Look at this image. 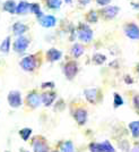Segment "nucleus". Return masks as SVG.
<instances>
[{"mask_svg":"<svg viewBox=\"0 0 139 152\" xmlns=\"http://www.w3.org/2000/svg\"><path fill=\"white\" fill-rule=\"evenodd\" d=\"M90 1H92V0H78L79 5H82V6H87Z\"/></svg>","mask_w":139,"mask_h":152,"instance_id":"33","label":"nucleus"},{"mask_svg":"<svg viewBox=\"0 0 139 152\" xmlns=\"http://www.w3.org/2000/svg\"><path fill=\"white\" fill-rule=\"evenodd\" d=\"M120 12V8L117 6H104L101 9V16L104 19H113Z\"/></svg>","mask_w":139,"mask_h":152,"instance_id":"2","label":"nucleus"},{"mask_svg":"<svg viewBox=\"0 0 139 152\" xmlns=\"http://www.w3.org/2000/svg\"><path fill=\"white\" fill-rule=\"evenodd\" d=\"M26 31H27V26H26L25 24H23V23H20V22H17V23H15L13 25L14 34L17 35V37L23 35Z\"/></svg>","mask_w":139,"mask_h":152,"instance_id":"15","label":"nucleus"},{"mask_svg":"<svg viewBox=\"0 0 139 152\" xmlns=\"http://www.w3.org/2000/svg\"><path fill=\"white\" fill-rule=\"evenodd\" d=\"M89 150H90V152H103L100 143H92V144H89Z\"/></svg>","mask_w":139,"mask_h":152,"instance_id":"29","label":"nucleus"},{"mask_svg":"<svg viewBox=\"0 0 139 152\" xmlns=\"http://www.w3.org/2000/svg\"><path fill=\"white\" fill-rule=\"evenodd\" d=\"M38 23L43 27H46V28H50V27H53V26L57 24V18L52 15H46V16H42L41 18H38Z\"/></svg>","mask_w":139,"mask_h":152,"instance_id":"8","label":"nucleus"},{"mask_svg":"<svg viewBox=\"0 0 139 152\" xmlns=\"http://www.w3.org/2000/svg\"><path fill=\"white\" fill-rule=\"evenodd\" d=\"M8 102L10 104V107L17 108L22 104V96L18 91H12L8 94Z\"/></svg>","mask_w":139,"mask_h":152,"instance_id":"7","label":"nucleus"},{"mask_svg":"<svg viewBox=\"0 0 139 152\" xmlns=\"http://www.w3.org/2000/svg\"><path fill=\"white\" fill-rule=\"evenodd\" d=\"M62 57V52L56 48H51L46 52V58L49 61H57Z\"/></svg>","mask_w":139,"mask_h":152,"instance_id":"13","label":"nucleus"},{"mask_svg":"<svg viewBox=\"0 0 139 152\" xmlns=\"http://www.w3.org/2000/svg\"><path fill=\"white\" fill-rule=\"evenodd\" d=\"M125 33L131 40H139V26L135 23H127L125 25Z\"/></svg>","mask_w":139,"mask_h":152,"instance_id":"3","label":"nucleus"},{"mask_svg":"<svg viewBox=\"0 0 139 152\" xmlns=\"http://www.w3.org/2000/svg\"><path fill=\"white\" fill-rule=\"evenodd\" d=\"M71 1H72V0H64L66 4H71Z\"/></svg>","mask_w":139,"mask_h":152,"instance_id":"37","label":"nucleus"},{"mask_svg":"<svg viewBox=\"0 0 139 152\" xmlns=\"http://www.w3.org/2000/svg\"><path fill=\"white\" fill-rule=\"evenodd\" d=\"M53 152H58V151H53Z\"/></svg>","mask_w":139,"mask_h":152,"instance_id":"39","label":"nucleus"},{"mask_svg":"<svg viewBox=\"0 0 139 152\" xmlns=\"http://www.w3.org/2000/svg\"><path fill=\"white\" fill-rule=\"evenodd\" d=\"M114 107H120L123 104V100H122V98H121V95L119 93H114Z\"/></svg>","mask_w":139,"mask_h":152,"instance_id":"28","label":"nucleus"},{"mask_svg":"<svg viewBox=\"0 0 139 152\" xmlns=\"http://www.w3.org/2000/svg\"><path fill=\"white\" fill-rule=\"evenodd\" d=\"M84 52H85V48L80 43H75L71 48V55L75 58H79L84 55Z\"/></svg>","mask_w":139,"mask_h":152,"instance_id":"17","label":"nucleus"},{"mask_svg":"<svg viewBox=\"0 0 139 152\" xmlns=\"http://www.w3.org/2000/svg\"><path fill=\"white\" fill-rule=\"evenodd\" d=\"M93 30L89 27L87 24L85 23H80L78 27H77V37L78 39L82 41V42H85V43H88L93 40Z\"/></svg>","mask_w":139,"mask_h":152,"instance_id":"1","label":"nucleus"},{"mask_svg":"<svg viewBox=\"0 0 139 152\" xmlns=\"http://www.w3.org/2000/svg\"><path fill=\"white\" fill-rule=\"evenodd\" d=\"M93 61L96 65H103L106 61V57L103 53H95L94 56H93Z\"/></svg>","mask_w":139,"mask_h":152,"instance_id":"22","label":"nucleus"},{"mask_svg":"<svg viewBox=\"0 0 139 152\" xmlns=\"http://www.w3.org/2000/svg\"><path fill=\"white\" fill-rule=\"evenodd\" d=\"M74 118L76 119V121L79 125H84L87 121V111L83 108H78L74 113Z\"/></svg>","mask_w":139,"mask_h":152,"instance_id":"9","label":"nucleus"},{"mask_svg":"<svg viewBox=\"0 0 139 152\" xmlns=\"http://www.w3.org/2000/svg\"><path fill=\"white\" fill-rule=\"evenodd\" d=\"M63 73L68 80H72L78 73V65L76 61H68L66 64L63 67Z\"/></svg>","mask_w":139,"mask_h":152,"instance_id":"4","label":"nucleus"},{"mask_svg":"<svg viewBox=\"0 0 139 152\" xmlns=\"http://www.w3.org/2000/svg\"><path fill=\"white\" fill-rule=\"evenodd\" d=\"M9 49H10V37H7L2 43L0 45V51L4 52V53H8L9 52Z\"/></svg>","mask_w":139,"mask_h":152,"instance_id":"20","label":"nucleus"},{"mask_svg":"<svg viewBox=\"0 0 139 152\" xmlns=\"http://www.w3.org/2000/svg\"><path fill=\"white\" fill-rule=\"evenodd\" d=\"M62 0H46V5L51 9H59Z\"/></svg>","mask_w":139,"mask_h":152,"instance_id":"26","label":"nucleus"},{"mask_svg":"<svg viewBox=\"0 0 139 152\" xmlns=\"http://www.w3.org/2000/svg\"><path fill=\"white\" fill-rule=\"evenodd\" d=\"M54 100H56V93L54 92H44L41 95V102L46 107L51 106Z\"/></svg>","mask_w":139,"mask_h":152,"instance_id":"12","label":"nucleus"},{"mask_svg":"<svg viewBox=\"0 0 139 152\" xmlns=\"http://www.w3.org/2000/svg\"><path fill=\"white\" fill-rule=\"evenodd\" d=\"M97 19H98V14H97V12H95V10H90L86 15V20L88 23H96Z\"/></svg>","mask_w":139,"mask_h":152,"instance_id":"23","label":"nucleus"},{"mask_svg":"<svg viewBox=\"0 0 139 152\" xmlns=\"http://www.w3.org/2000/svg\"><path fill=\"white\" fill-rule=\"evenodd\" d=\"M31 134H32L31 128H23V129L19 131V135H20V137L24 140V141H27L28 137L31 136Z\"/></svg>","mask_w":139,"mask_h":152,"instance_id":"27","label":"nucleus"},{"mask_svg":"<svg viewBox=\"0 0 139 152\" xmlns=\"http://www.w3.org/2000/svg\"><path fill=\"white\" fill-rule=\"evenodd\" d=\"M112 0H96V2H97V5H100V6H108L109 4L111 2Z\"/></svg>","mask_w":139,"mask_h":152,"instance_id":"30","label":"nucleus"},{"mask_svg":"<svg viewBox=\"0 0 139 152\" xmlns=\"http://www.w3.org/2000/svg\"><path fill=\"white\" fill-rule=\"evenodd\" d=\"M125 81H126L128 84H131V83H132V80H131V77L129 75H127L126 77H125Z\"/></svg>","mask_w":139,"mask_h":152,"instance_id":"35","label":"nucleus"},{"mask_svg":"<svg viewBox=\"0 0 139 152\" xmlns=\"http://www.w3.org/2000/svg\"><path fill=\"white\" fill-rule=\"evenodd\" d=\"M20 67L26 72H33L36 68V58L35 56H27L20 61Z\"/></svg>","mask_w":139,"mask_h":152,"instance_id":"5","label":"nucleus"},{"mask_svg":"<svg viewBox=\"0 0 139 152\" xmlns=\"http://www.w3.org/2000/svg\"><path fill=\"white\" fill-rule=\"evenodd\" d=\"M28 12H30V2H27V1L23 0L16 6V14H18V15H24Z\"/></svg>","mask_w":139,"mask_h":152,"instance_id":"16","label":"nucleus"},{"mask_svg":"<svg viewBox=\"0 0 139 152\" xmlns=\"http://www.w3.org/2000/svg\"><path fill=\"white\" fill-rule=\"evenodd\" d=\"M129 128H130V131H131V134H132L133 137H139V121H138L130 123Z\"/></svg>","mask_w":139,"mask_h":152,"instance_id":"21","label":"nucleus"},{"mask_svg":"<svg viewBox=\"0 0 139 152\" xmlns=\"http://www.w3.org/2000/svg\"><path fill=\"white\" fill-rule=\"evenodd\" d=\"M42 88H54V83L53 82H49V83H43L42 84Z\"/></svg>","mask_w":139,"mask_h":152,"instance_id":"32","label":"nucleus"},{"mask_svg":"<svg viewBox=\"0 0 139 152\" xmlns=\"http://www.w3.org/2000/svg\"><path fill=\"white\" fill-rule=\"evenodd\" d=\"M26 101H27V104L31 108H38L40 106V103H41V96L36 92L33 91V92H31L30 94L27 95Z\"/></svg>","mask_w":139,"mask_h":152,"instance_id":"10","label":"nucleus"},{"mask_svg":"<svg viewBox=\"0 0 139 152\" xmlns=\"http://www.w3.org/2000/svg\"><path fill=\"white\" fill-rule=\"evenodd\" d=\"M133 106L136 107V109H138L139 110V94L133 96Z\"/></svg>","mask_w":139,"mask_h":152,"instance_id":"31","label":"nucleus"},{"mask_svg":"<svg viewBox=\"0 0 139 152\" xmlns=\"http://www.w3.org/2000/svg\"><path fill=\"white\" fill-rule=\"evenodd\" d=\"M28 45H30V40L26 38V37L20 35V37H18V38L16 39V41L14 42V50L16 51V52L22 53V52H24V51L27 49Z\"/></svg>","mask_w":139,"mask_h":152,"instance_id":"6","label":"nucleus"},{"mask_svg":"<svg viewBox=\"0 0 139 152\" xmlns=\"http://www.w3.org/2000/svg\"><path fill=\"white\" fill-rule=\"evenodd\" d=\"M100 144H101V149L103 152H115L114 148L109 141H104V142H102Z\"/></svg>","mask_w":139,"mask_h":152,"instance_id":"25","label":"nucleus"},{"mask_svg":"<svg viewBox=\"0 0 139 152\" xmlns=\"http://www.w3.org/2000/svg\"><path fill=\"white\" fill-rule=\"evenodd\" d=\"M30 12L33 14H35V15L38 16V19L41 18V17L43 16V13H42V10H41V7H40V5L36 4V2L30 4Z\"/></svg>","mask_w":139,"mask_h":152,"instance_id":"19","label":"nucleus"},{"mask_svg":"<svg viewBox=\"0 0 139 152\" xmlns=\"http://www.w3.org/2000/svg\"><path fill=\"white\" fill-rule=\"evenodd\" d=\"M33 150H34V152H48L49 146L44 140L36 139L33 142Z\"/></svg>","mask_w":139,"mask_h":152,"instance_id":"11","label":"nucleus"},{"mask_svg":"<svg viewBox=\"0 0 139 152\" xmlns=\"http://www.w3.org/2000/svg\"><path fill=\"white\" fill-rule=\"evenodd\" d=\"M85 96H86L87 101H89L90 103H96L97 98H98V91L96 89L85 90Z\"/></svg>","mask_w":139,"mask_h":152,"instance_id":"14","label":"nucleus"},{"mask_svg":"<svg viewBox=\"0 0 139 152\" xmlns=\"http://www.w3.org/2000/svg\"><path fill=\"white\" fill-rule=\"evenodd\" d=\"M131 7L136 10H139V2H131Z\"/></svg>","mask_w":139,"mask_h":152,"instance_id":"34","label":"nucleus"},{"mask_svg":"<svg viewBox=\"0 0 139 152\" xmlns=\"http://www.w3.org/2000/svg\"><path fill=\"white\" fill-rule=\"evenodd\" d=\"M16 2L14 0H7L6 2L4 4V10L5 12H8L10 14H15L16 13Z\"/></svg>","mask_w":139,"mask_h":152,"instance_id":"18","label":"nucleus"},{"mask_svg":"<svg viewBox=\"0 0 139 152\" xmlns=\"http://www.w3.org/2000/svg\"><path fill=\"white\" fill-rule=\"evenodd\" d=\"M61 151L62 152H74V144L71 141H66L61 144Z\"/></svg>","mask_w":139,"mask_h":152,"instance_id":"24","label":"nucleus"},{"mask_svg":"<svg viewBox=\"0 0 139 152\" xmlns=\"http://www.w3.org/2000/svg\"><path fill=\"white\" fill-rule=\"evenodd\" d=\"M137 72L139 73V64H138V66H137Z\"/></svg>","mask_w":139,"mask_h":152,"instance_id":"38","label":"nucleus"},{"mask_svg":"<svg viewBox=\"0 0 139 152\" xmlns=\"http://www.w3.org/2000/svg\"><path fill=\"white\" fill-rule=\"evenodd\" d=\"M131 152H139V144L133 146L132 149H131Z\"/></svg>","mask_w":139,"mask_h":152,"instance_id":"36","label":"nucleus"}]
</instances>
